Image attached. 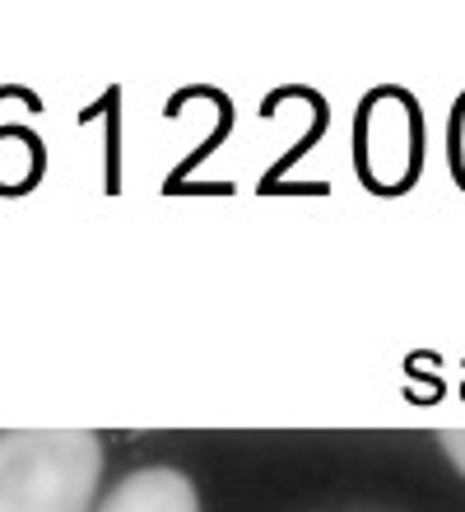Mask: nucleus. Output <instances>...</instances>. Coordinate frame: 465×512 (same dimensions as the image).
<instances>
[{
    "label": "nucleus",
    "instance_id": "1",
    "mask_svg": "<svg viewBox=\"0 0 465 512\" xmlns=\"http://www.w3.org/2000/svg\"><path fill=\"white\" fill-rule=\"evenodd\" d=\"M103 443L89 429L0 433V512H89Z\"/></svg>",
    "mask_w": 465,
    "mask_h": 512
},
{
    "label": "nucleus",
    "instance_id": "2",
    "mask_svg": "<svg viewBox=\"0 0 465 512\" xmlns=\"http://www.w3.org/2000/svg\"><path fill=\"white\" fill-rule=\"evenodd\" d=\"M419 117L414 103L400 94H377L359 117V168L368 173L372 187L396 191L414 177V159H419Z\"/></svg>",
    "mask_w": 465,
    "mask_h": 512
},
{
    "label": "nucleus",
    "instance_id": "3",
    "mask_svg": "<svg viewBox=\"0 0 465 512\" xmlns=\"http://www.w3.org/2000/svg\"><path fill=\"white\" fill-rule=\"evenodd\" d=\"M103 512H200V499L182 471L149 466V471H135L131 480H121L112 489V499L103 503Z\"/></svg>",
    "mask_w": 465,
    "mask_h": 512
},
{
    "label": "nucleus",
    "instance_id": "4",
    "mask_svg": "<svg viewBox=\"0 0 465 512\" xmlns=\"http://www.w3.org/2000/svg\"><path fill=\"white\" fill-rule=\"evenodd\" d=\"M452 163H456V177L465 182V103L456 108V131H452Z\"/></svg>",
    "mask_w": 465,
    "mask_h": 512
},
{
    "label": "nucleus",
    "instance_id": "5",
    "mask_svg": "<svg viewBox=\"0 0 465 512\" xmlns=\"http://www.w3.org/2000/svg\"><path fill=\"white\" fill-rule=\"evenodd\" d=\"M442 452L456 461V471L465 475V429H447L442 433Z\"/></svg>",
    "mask_w": 465,
    "mask_h": 512
}]
</instances>
